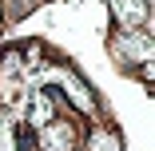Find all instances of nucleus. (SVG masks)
I'll list each match as a JSON object with an SVG mask.
<instances>
[{
  "label": "nucleus",
  "instance_id": "f257e3e1",
  "mask_svg": "<svg viewBox=\"0 0 155 151\" xmlns=\"http://www.w3.org/2000/svg\"><path fill=\"white\" fill-rule=\"evenodd\" d=\"M36 131H40L36 139H40L44 151H72V147H76V127L68 123V119H60V115L48 119V123L36 127Z\"/></svg>",
  "mask_w": 155,
  "mask_h": 151
},
{
  "label": "nucleus",
  "instance_id": "f03ea898",
  "mask_svg": "<svg viewBox=\"0 0 155 151\" xmlns=\"http://www.w3.org/2000/svg\"><path fill=\"white\" fill-rule=\"evenodd\" d=\"M111 12H115V20H119V24L135 28V24L147 16V0H111Z\"/></svg>",
  "mask_w": 155,
  "mask_h": 151
},
{
  "label": "nucleus",
  "instance_id": "7ed1b4c3",
  "mask_svg": "<svg viewBox=\"0 0 155 151\" xmlns=\"http://www.w3.org/2000/svg\"><path fill=\"white\" fill-rule=\"evenodd\" d=\"M87 151H119V135L115 131H91Z\"/></svg>",
  "mask_w": 155,
  "mask_h": 151
}]
</instances>
